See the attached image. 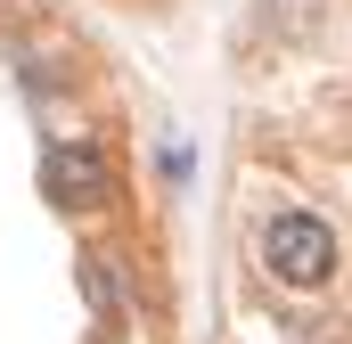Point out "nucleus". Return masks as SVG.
<instances>
[{
  "label": "nucleus",
  "mask_w": 352,
  "mask_h": 344,
  "mask_svg": "<svg viewBox=\"0 0 352 344\" xmlns=\"http://www.w3.org/2000/svg\"><path fill=\"white\" fill-rule=\"evenodd\" d=\"M115 344H131V336H115Z\"/></svg>",
  "instance_id": "nucleus-5"
},
{
  "label": "nucleus",
  "mask_w": 352,
  "mask_h": 344,
  "mask_svg": "<svg viewBox=\"0 0 352 344\" xmlns=\"http://www.w3.org/2000/svg\"><path fill=\"white\" fill-rule=\"evenodd\" d=\"M254 262H263V279L278 295H328L336 270H344V238L320 205H278V213H263Z\"/></svg>",
  "instance_id": "nucleus-1"
},
{
  "label": "nucleus",
  "mask_w": 352,
  "mask_h": 344,
  "mask_svg": "<svg viewBox=\"0 0 352 344\" xmlns=\"http://www.w3.org/2000/svg\"><path fill=\"white\" fill-rule=\"evenodd\" d=\"M74 270H82V295H90V312L123 328V320H131V295H123V262H115V255H98V246H90V255L74 262Z\"/></svg>",
  "instance_id": "nucleus-3"
},
{
  "label": "nucleus",
  "mask_w": 352,
  "mask_h": 344,
  "mask_svg": "<svg viewBox=\"0 0 352 344\" xmlns=\"http://www.w3.org/2000/svg\"><path fill=\"white\" fill-rule=\"evenodd\" d=\"M33 180H41V205H58L66 222H90V213L115 205V156H107L98 140H82V131L50 140L41 164H33Z\"/></svg>",
  "instance_id": "nucleus-2"
},
{
  "label": "nucleus",
  "mask_w": 352,
  "mask_h": 344,
  "mask_svg": "<svg viewBox=\"0 0 352 344\" xmlns=\"http://www.w3.org/2000/svg\"><path fill=\"white\" fill-rule=\"evenodd\" d=\"M263 8H270V25H303V17H311L320 0H263Z\"/></svg>",
  "instance_id": "nucleus-4"
}]
</instances>
